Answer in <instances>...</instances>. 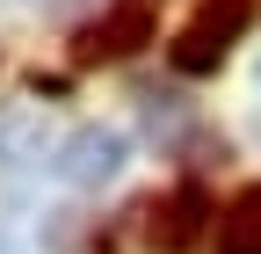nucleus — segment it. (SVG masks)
<instances>
[{"label":"nucleus","instance_id":"f257e3e1","mask_svg":"<svg viewBox=\"0 0 261 254\" xmlns=\"http://www.w3.org/2000/svg\"><path fill=\"white\" fill-rule=\"evenodd\" d=\"M247 22H254V0H203V8L174 29V44H167L174 73H189V80H196V73H218L225 51L247 37Z\"/></svg>","mask_w":261,"mask_h":254},{"label":"nucleus","instance_id":"f03ea898","mask_svg":"<svg viewBox=\"0 0 261 254\" xmlns=\"http://www.w3.org/2000/svg\"><path fill=\"white\" fill-rule=\"evenodd\" d=\"M123 131L116 123H73L58 145H51V174L65 182V189H102V182H116L123 174Z\"/></svg>","mask_w":261,"mask_h":254},{"label":"nucleus","instance_id":"7ed1b4c3","mask_svg":"<svg viewBox=\"0 0 261 254\" xmlns=\"http://www.w3.org/2000/svg\"><path fill=\"white\" fill-rule=\"evenodd\" d=\"M152 44V8L145 0H116L102 22L80 29V66H109V58H130Z\"/></svg>","mask_w":261,"mask_h":254},{"label":"nucleus","instance_id":"20e7f679","mask_svg":"<svg viewBox=\"0 0 261 254\" xmlns=\"http://www.w3.org/2000/svg\"><path fill=\"white\" fill-rule=\"evenodd\" d=\"M211 218H218V211H211V189H203V182H174V196L152 211V247L189 254L196 240L211 233Z\"/></svg>","mask_w":261,"mask_h":254},{"label":"nucleus","instance_id":"39448f33","mask_svg":"<svg viewBox=\"0 0 261 254\" xmlns=\"http://www.w3.org/2000/svg\"><path fill=\"white\" fill-rule=\"evenodd\" d=\"M218 254H261V182H247L218 211Z\"/></svg>","mask_w":261,"mask_h":254},{"label":"nucleus","instance_id":"423d86ee","mask_svg":"<svg viewBox=\"0 0 261 254\" xmlns=\"http://www.w3.org/2000/svg\"><path fill=\"white\" fill-rule=\"evenodd\" d=\"M29 160H44V123H37V109L8 102L0 109V174H22Z\"/></svg>","mask_w":261,"mask_h":254},{"label":"nucleus","instance_id":"0eeeda50","mask_svg":"<svg viewBox=\"0 0 261 254\" xmlns=\"http://www.w3.org/2000/svg\"><path fill=\"white\" fill-rule=\"evenodd\" d=\"M254 80H261V66H254Z\"/></svg>","mask_w":261,"mask_h":254}]
</instances>
